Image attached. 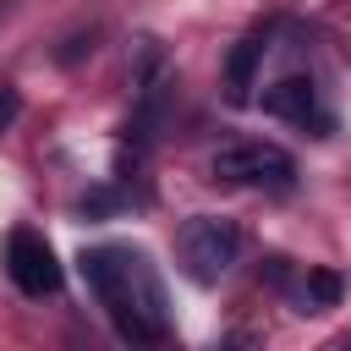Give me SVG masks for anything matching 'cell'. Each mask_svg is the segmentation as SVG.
<instances>
[{"instance_id": "obj_1", "label": "cell", "mask_w": 351, "mask_h": 351, "mask_svg": "<svg viewBox=\"0 0 351 351\" xmlns=\"http://www.w3.org/2000/svg\"><path fill=\"white\" fill-rule=\"evenodd\" d=\"M82 280L88 291L99 296V307L110 313V324L137 340V346H154L165 340L170 329V313H165V285L154 274V263L132 247H88L82 252Z\"/></svg>"}, {"instance_id": "obj_4", "label": "cell", "mask_w": 351, "mask_h": 351, "mask_svg": "<svg viewBox=\"0 0 351 351\" xmlns=\"http://www.w3.org/2000/svg\"><path fill=\"white\" fill-rule=\"evenodd\" d=\"M5 274H11V285H16L22 296H55V291H60L55 247H49L38 230H27V225H16V230L5 236Z\"/></svg>"}, {"instance_id": "obj_6", "label": "cell", "mask_w": 351, "mask_h": 351, "mask_svg": "<svg viewBox=\"0 0 351 351\" xmlns=\"http://www.w3.org/2000/svg\"><path fill=\"white\" fill-rule=\"evenodd\" d=\"M258 60H263V38H247L236 55H230V99L241 104L247 99V88H252V71H258Z\"/></svg>"}, {"instance_id": "obj_2", "label": "cell", "mask_w": 351, "mask_h": 351, "mask_svg": "<svg viewBox=\"0 0 351 351\" xmlns=\"http://www.w3.org/2000/svg\"><path fill=\"white\" fill-rule=\"evenodd\" d=\"M176 252H181V269H186L197 285H214V280L236 263L241 236H236V225H230V219H219V214H197V219H186V225H181Z\"/></svg>"}, {"instance_id": "obj_7", "label": "cell", "mask_w": 351, "mask_h": 351, "mask_svg": "<svg viewBox=\"0 0 351 351\" xmlns=\"http://www.w3.org/2000/svg\"><path fill=\"white\" fill-rule=\"evenodd\" d=\"M302 302H307V313L335 307V302H340V280H335L329 269H307V280H302Z\"/></svg>"}, {"instance_id": "obj_8", "label": "cell", "mask_w": 351, "mask_h": 351, "mask_svg": "<svg viewBox=\"0 0 351 351\" xmlns=\"http://www.w3.org/2000/svg\"><path fill=\"white\" fill-rule=\"evenodd\" d=\"M16 110H22V93H16L11 82H0V132L16 121Z\"/></svg>"}, {"instance_id": "obj_5", "label": "cell", "mask_w": 351, "mask_h": 351, "mask_svg": "<svg viewBox=\"0 0 351 351\" xmlns=\"http://www.w3.org/2000/svg\"><path fill=\"white\" fill-rule=\"evenodd\" d=\"M263 110H269L274 121H296V126L318 121V126H324V115H318V93H313V77H280V82H269V88H263Z\"/></svg>"}, {"instance_id": "obj_3", "label": "cell", "mask_w": 351, "mask_h": 351, "mask_svg": "<svg viewBox=\"0 0 351 351\" xmlns=\"http://www.w3.org/2000/svg\"><path fill=\"white\" fill-rule=\"evenodd\" d=\"M208 170L225 186H269V192H280V186L296 181V159L285 148H274V143H236V148L214 154Z\"/></svg>"}]
</instances>
